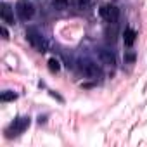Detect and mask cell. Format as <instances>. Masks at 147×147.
<instances>
[{"mask_svg": "<svg viewBox=\"0 0 147 147\" xmlns=\"http://www.w3.org/2000/svg\"><path fill=\"white\" fill-rule=\"evenodd\" d=\"M135 59H137V54H135L133 50H126V52H125V62L133 64V62H135Z\"/></svg>", "mask_w": 147, "mask_h": 147, "instance_id": "4fadbf2b", "label": "cell"}, {"mask_svg": "<svg viewBox=\"0 0 147 147\" xmlns=\"http://www.w3.org/2000/svg\"><path fill=\"white\" fill-rule=\"evenodd\" d=\"M52 5H54V9H57V11H64V9L69 5V0H52Z\"/></svg>", "mask_w": 147, "mask_h": 147, "instance_id": "30bf717a", "label": "cell"}, {"mask_svg": "<svg viewBox=\"0 0 147 147\" xmlns=\"http://www.w3.org/2000/svg\"><path fill=\"white\" fill-rule=\"evenodd\" d=\"M49 69L52 71V73H57L59 69H61V62L55 59V57H52V59H49Z\"/></svg>", "mask_w": 147, "mask_h": 147, "instance_id": "7c38bea8", "label": "cell"}, {"mask_svg": "<svg viewBox=\"0 0 147 147\" xmlns=\"http://www.w3.org/2000/svg\"><path fill=\"white\" fill-rule=\"evenodd\" d=\"M2 35H4V40H9V31L5 26H2Z\"/></svg>", "mask_w": 147, "mask_h": 147, "instance_id": "9a60e30c", "label": "cell"}, {"mask_svg": "<svg viewBox=\"0 0 147 147\" xmlns=\"http://www.w3.org/2000/svg\"><path fill=\"white\" fill-rule=\"evenodd\" d=\"M26 38H28V42H30V45L35 49V50H38V52H47V49H49V43H47V40H45V36L36 30V28H28L26 30Z\"/></svg>", "mask_w": 147, "mask_h": 147, "instance_id": "6da1fadb", "label": "cell"}, {"mask_svg": "<svg viewBox=\"0 0 147 147\" xmlns=\"http://www.w3.org/2000/svg\"><path fill=\"white\" fill-rule=\"evenodd\" d=\"M71 4L75 5L76 9H83V5L87 4V0H71Z\"/></svg>", "mask_w": 147, "mask_h": 147, "instance_id": "5bb4252c", "label": "cell"}, {"mask_svg": "<svg viewBox=\"0 0 147 147\" xmlns=\"http://www.w3.org/2000/svg\"><path fill=\"white\" fill-rule=\"evenodd\" d=\"M16 99H18V94H14L11 90H7V92H4L2 95H0V100L2 102H9V100H16Z\"/></svg>", "mask_w": 147, "mask_h": 147, "instance_id": "8fae6325", "label": "cell"}, {"mask_svg": "<svg viewBox=\"0 0 147 147\" xmlns=\"http://www.w3.org/2000/svg\"><path fill=\"white\" fill-rule=\"evenodd\" d=\"M135 40H137V31L131 30V28H126L125 33H123V42H125V45H126V47H133Z\"/></svg>", "mask_w": 147, "mask_h": 147, "instance_id": "ba28073f", "label": "cell"}, {"mask_svg": "<svg viewBox=\"0 0 147 147\" xmlns=\"http://www.w3.org/2000/svg\"><path fill=\"white\" fill-rule=\"evenodd\" d=\"M99 59H100V62L106 64V66H114V64H116V55H114V52H111L109 49H100V50H99Z\"/></svg>", "mask_w": 147, "mask_h": 147, "instance_id": "8992f818", "label": "cell"}, {"mask_svg": "<svg viewBox=\"0 0 147 147\" xmlns=\"http://www.w3.org/2000/svg\"><path fill=\"white\" fill-rule=\"evenodd\" d=\"M16 12H18V18L21 21H30L35 16V7L31 4H28L26 0H19L16 5Z\"/></svg>", "mask_w": 147, "mask_h": 147, "instance_id": "277c9868", "label": "cell"}, {"mask_svg": "<svg viewBox=\"0 0 147 147\" xmlns=\"http://www.w3.org/2000/svg\"><path fill=\"white\" fill-rule=\"evenodd\" d=\"M99 14H100V18H102L106 23H109V24H114V23L119 19V9H118L116 5H111V4L102 5V7L99 9Z\"/></svg>", "mask_w": 147, "mask_h": 147, "instance_id": "3957f363", "label": "cell"}, {"mask_svg": "<svg viewBox=\"0 0 147 147\" xmlns=\"http://www.w3.org/2000/svg\"><path fill=\"white\" fill-rule=\"evenodd\" d=\"M116 38H118V28H116V23H114L113 28H111V24L107 26V30H106V40H107L109 43H114Z\"/></svg>", "mask_w": 147, "mask_h": 147, "instance_id": "9c48e42d", "label": "cell"}, {"mask_svg": "<svg viewBox=\"0 0 147 147\" xmlns=\"http://www.w3.org/2000/svg\"><path fill=\"white\" fill-rule=\"evenodd\" d=\"M0 16H2V21L5 24H14V9L9 4H2V9H0Z\"/></svg>", "mask_w": 147, "mask_h": 147, "instance_id": "52a82bcc", "label": "cell"}, {"mask_svg": "<svg viewBox=\"0 0 147 147\" xmlns=\"http://www.w3.org/2000/svg\"><path fill=\"white\" fill-rule=\"evenodd\" d=\"M30 126V118L28 116H23V118H16L12 123H11V126H7L5 128V137H16V135H19V133H23L26 128Z\"/></svg>", "mask_w": 147, "mask_h": 147, "instance_id": "7a4b0ae2", "label": "cell"}, {"mask_svg": "<svg viewBox=\"0 0 147 147\" xmlns=\"http://www.w3.org/2000/svg\"><path fill=\"white\" fill-rule=\"evenodd\" d=\"M80 67H82V73H83L85 76H88V78H97V76L100 75V67H99L94 61L85 59V61L80 62Z\"/></svg>", "mask_w": 147, "mask_h": 147, "instance_id": "5b68a950", "label": "cell"}]
</instances>
